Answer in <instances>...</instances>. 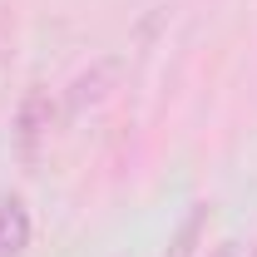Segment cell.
Returning a JSON list of instances; mask_svg holds the SVG:
<instances>
[{
    "label": "cell",
    "instance_id": "obj_1",
    "mask_svg": "<svg viewBox=\"0 0 257 257\" xmlns=\"http://www.w3.org/2000/svg\"><path fill=\"white\" fill-rule=\"evenodd\" d=\"M50 128V99L45 94H25L20 104V114H15V144H20V154L35 159V149H40V134Z\"/></svg>",
    "mask_w": 257,
    "mask_h": 257
},
{
    "label": "cell",
    "instance_id": "obj_3",
    "mask_svg": "<svg viewBox=\"0 0 257 257\" xmlns=\"http://www.w3.org/2000/svg\"><path fill=\"white\" fill-rule=\"evenodd\" d=\"M114 74H119V60H104V64H94L89 74H79V79L69 84V109L79 114L84 104H99V99L109 94V84H114Z\"/></svg>",
    "mask_w": 257,
    "mask_h": 257
},
{
    "label": "cell",
    "instance_id": "obj_4",
    "mask_svg": "<svg viewBox=\"0 0 257 257\" xmlns=\"http://www.w3.org/2000/svg\"><path fill=\"white\" fill-rule=\"evenodd\" d=\"M203 223H208V208H198L188 223L178 227V242H173V252H168V257H188V252H193V242H198V232H203Z\"/></svg>",
    "mask_w": 257,
    "mask_h": 257
},
{
    "label": "cell",
    "instance_id": "obj_6",
    "mask_svg": "<svg viewBox=\"0 0 257 257\" xmlns=\"http://www.w3.org/2000/svg\"><path fill=\"white\" fill-rule=\"evenodd\" d=\"M252 257H257V252H252Z\"/></svg>",
    "mask_w": 257,
    "mask_h": 257
},
{
    "label": "cell",
    "instance_id": "obj_2",
    "mask_svg": "<svg viewBox=\"0 0 257 257\" xmlns=\"http://www.w3.org/2000/svg\"><path fill=\"white\" fill-rule=\"evenodd\" d=\"M30 247V213L20 198H5L0 203V257H20Z\"/></svg>",
    "mask_w": 257,
    "mask_h": 257
},
{
    "label": "cell",
    "instance_id": "obj_5",
    "mask_svg": "<svg viewBox=\"0 0 257 257\" xmlns=\"http://www.w3.org/2000/svg\"><path fill=\"white\" fill-rule=\"evenodd\" d=\"M213 257H232V247H227V242H223V247H218V252H213Z\"/></svg>",
    "mask_w": 257,
    "mask_h": 257
}]
</instances>
